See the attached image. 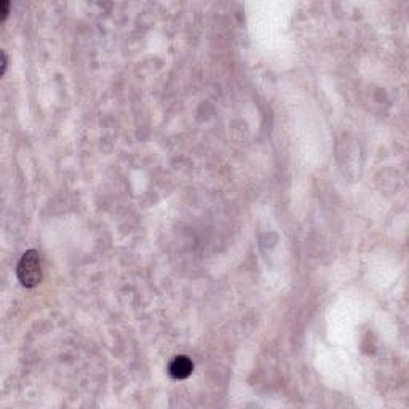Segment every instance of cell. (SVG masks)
I'll list each match as a JSON object with an SVG mask.
<instances>
[{"instance_id": "obj_4", "label": "cell", "mask_w": 409, "mask_h": 409, "mask_svg": "<svg viewBox=\"0 0 409 409\" xmlns=\"http://www.w3.org/2000/svg\"><path fill=\"white\" fill-rule=\"evenodd\" d=\"M7 64H8V59H7V53L2 51V72H0V75H5V72H7Z\"/></svg>"}, {"instance_id": "obj_1", "label": "cell", "mask_w": 409, "mask_h": 409, "mask_svg": "<svg viewBox=\"0 0 409 409\" xmlns=\"http://www.w3.org/2000/svg\"><path fill=\"white\" fill-rule=\"evenodd\" d=\"M18 280L24 288H34L42 281V261L39 251L29 250L21 256L16 267Z\"/></svg>"}, {"instance_id": "obj_3", "label": "cell", "mask_w": 409, "mask_h": 409, "mask_svg": "<svg viewBox=\"0 0 409 409\" xmlns=\"http://www.w3.org/2000/svg\"><path fill=\"white\" fill-rule=\"evenodd\" d=\"M0 13H2V18H0V20H2V23H5L7 21V18H8V11H10V2H7V0H2V2H0Z\"/></svg>"}, {"instance_id": "obj_2", "label": "cell", "mask_w": 409, "mask_h": 409, "mask_svg": "<svg viewBox=\"0 0 409 409\" xmlns=\"http://www.w3.org/2000/svg\"><path fill=\"white\" fill-rule=\"evenodd\" d=\"M192 371H194V363L190 362L189 357H185V355H179L173 360L168 366V372H170V376L173 379H178V381H181V379H187Z\"/></svg>"}]
</instances>
